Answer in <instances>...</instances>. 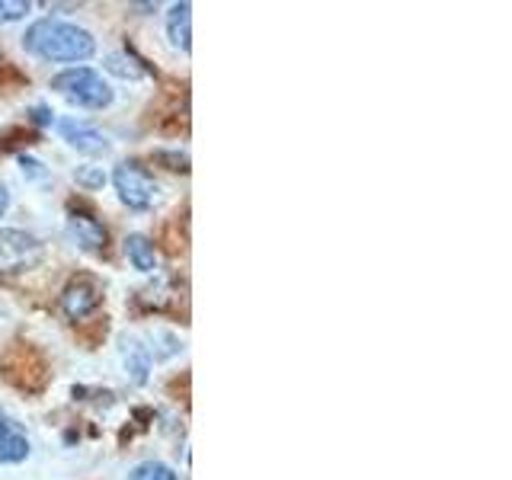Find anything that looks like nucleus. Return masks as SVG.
Segmentation results:
<instances>
[{
  "label": "nucleus",
  "mask_w": 512,
  "mask_h": 480,
  "mask_svg": "<svg viewBox=\"0 0 512 480\" xmlns=\"http://www.w3.org/2000/svg\"><path fill=\"white\" fill-rule=\"evenodd\" d=\"M122 365L125 375L135 384H144L151 378V352L148 346H141L138 340H122Z\"/></svg>",
  "instance_id": "9d476101"
},
{
  "label": "nucleus",
  "mask_w": 512,
  "mask_h": 480,
  "mask_svg": "<svg viewBox=\"0 0 512 480\" xmlns=\"http://www.w3.org/2000/svg\"><path fill=\"white\" fill-rule=\"evenodd\" d=\"M157 164H167V170H189V157L183 151H157L154 154Z\"/></svg>",
  "instance_id": "dca6fc26"
},
{
  "label": "nucleus",
  "mask_w": 512,
  "mask_h": 480,
  "mask_svg": "<svg viewBox=\"0 0 512 480\" xmlns=\"http://www.w3.org/2000/svg\"><path fill=\"white\" fill-rule=\"evenodd\" d=\"M103 301V288L96 285V279L90 276H74L61 292V311L71 320H84L90 317Z\"/></svg>",
  "instance_id": "39448f33"
},
{
  "label": "nucleus",
  "mask_w": 512,
  "mask_h": 480,
  "mask_svg": "<svg viewBox=\"0 0 512 480\" xmlns=\"http://www.w3.org/2000/svg\"><path fill=\"white\" fill-rule=\"evenodd\" d=\"M20 167H23V176H29V180H45V176H48V170L39 164L36 157H26V154H20Z\"/></svg>",
  "instance_id": "f3484780"
},
{
  "label": "nucleus",
  "mask_w": 512,
  "mask_h": 480,
  "mask_svg": "<svg viewBox=\"0 0 512 480\" xmlns=\"http://www.w3.org/2000/svg\"><path fill=\"white\" fill-rule=\"evenodd\" d=\"M125 256L138 272H154L157 269V250L151 244V237H144V234H128L125 237Z\"/></svg>",
  "instance_id": "9b49d317"
},
{
  "label": "nucleus",
  "mask_w": 512,
  "mask_h": 480,
  "mask_svg": "<svg viewBox=\"0 0 512 480\" xmlns=\"http://www.w3.org/2000/svg\"><path fill=\"white\" fill-rule=\"evenodd\" d=\"M52 90H58L64 100L80 109H106L112 103V87L103 80L100 71L93 68H68L52 77Z\"/></svg>",
  "instance_id": "f03ea898"
},
{
  "label": "nucleus",
  "mask_w": 512,
  "mask_h": 480,
  "mask_svg": "<svg viewBox=\"0 0 512 480\" xmlns=\"http://www.w3.org/2000/svg\"><path fill=\"white\" fill-rule=\"evenodd\" d=\"M58 132H61V135H64V141H68L71 148H74V151H80V154L100 157V154H106V151H109L106 135H103V132H96V128H93V125H87V122L61 119V122H58Z\"/></svg>",
  "instance_id": "423d86ee"
},
{
  "label": "nucleus",
  "mask_w": 512,
  "mask_h": 480,
  "mask_svg": "<svg viewBox=\"0 0 512 480\" xmlns=\"http://www.w3.org/2000/svg\"><path fill=\"white\" fill-rule=\"evenodd\" d=\"M74 180H77V186H84L87 192H93V189H103L106 186V173H103V167L84 164V167L74 170Z\"/></svg>",
  "instance_id": "4468645a"
},
{
  "label": "nucleus",
  "mask_w": 512,
  "mask_h": 480,
  "mask_svg": "<svg viewBox=\"0 0 512 480\" xmlns=\"http://www.w3.org/2000/svg\"><path fill=\"white\" fill-rule=\"evenodd\" d=\"M68 234H71L74 244L80 250H87V253H100L106 247V228H103V221H96V215H90V212H74V208H71V215H68Z\"/></svg>",
  "instance_id": "0eeeda50"
},
{
  "label": "nucleus",
  "mask_w": 512,
  "mask_h": 480,
  "mask_svg": "<svg viewBox=\"0 0 512 480\" xmlns=\"http://www.w3.org/2000/svg\"><path fill=\"white\" fill-rule=\"evenodd\" d=\"M10 208V192H7V186L0 183V218H4V212Z\"/></svg>",
  "instance_id": "6ab92c4d"
},
{
  "label": "nucleus",
  "mask_w": 512,
  "mask_h": 480,
  "mask_svg": "<svg viewBox=\"0 0 512 480\" xmlns=\"http://www.w3.org/2000/svg\"><path fill=\"white\" fill-rule=\"evenodd\" d=\"M29 116H32V122H39V125H52L55 122V112L48 106H32Z\"/></svg>",
  "instance_id": "a211bd4d"
},
{
  "label": "nucleus",
  "mask_w": 512,
  "mask_h": 480,
  "mask_svg": "<svg viewBox=\"0 0 512 480\" xmlns=\"http://www.w3.org/2000/svg\"><path fill=\"white\" fill-rule=\"evenodd\" d=\"M112 183H116L119 199L128 208H135V212H148L157 199V183L138 160H122V164L112 170Z\"/></svg>",
  "instance_id": "20e7f679"
},
{
  "label": "nucleus",
  "mask_w": 512,
  "mask_h": 480,
  "mask_svg": "<svg viewBox=\"0 0 512 480\" xmlns=\"http://www.w3.org/2000/svg\"><path fill=\"white\" fill-rule=\"evenodd\" d=\"M106 71L122 77V80H141L144 74H148V68H144V64L132 52H112V55H106Z\"/></svg>",
  "instance_id": "f8f14e48"
},
{
  "label": "nucleus",
  "mask_w": 512,
  "mask_h": 480,
  "mask_svg": "<svg viewBox=\"0 0 512 480\" xmlns=\"http://www.w3.org/2000/svg\"><path fill=\"white\" fill-rule=\"evenodd\" d=\"M29 10H32V4H26V0H0V23L23 20Z\"/></svg>",
  "instance_id": "2eb2a0df"
},
{
  "label": "nucleus",
  "mask_w": 512,
  "mask_h": 480,
  "mask_svg": "<svg viewBox=\"0 0 512 480\" xmlns=\"http://www.w3.org/2000/svg\"><path fill=\"white\" fill-rule=\"evenodd\" d=\"M125 480H180V474H176L164 461H141L128 471Z\"/></svg>",
  "instance_id": "ddd939ff"
},
{
  "label": "nucleus",
  "mask_w": 512,
  "mask_h": 480,
  "mask_svg": "<svg viewBox=\"0 0 512 480\" xmlns=\"http://www.w3.org/2000/svg\"><path fill=\"white\" fill-rule=\"evenodd\" d=\"M42 260H45V247L36 234L16 231V228H0V276L36 269Z\"/></svg>",
  "instance_id": "7ed1b4c3"
},
{
  "label": "nucleus",
  "mask_w": 512,
  "mask_h": 480,
  "mask_svg": "<svg viewBox=\"0 0 512 480\" xmlns=\"http://www.w3.org/2000/svg\"><path fill=\"white\" fill-rule=\"evenodd\" d=\"M32 452L29 436L16 426L10 416L0 413V464H20Z\"/></svg>",
  "instance_id": "6e6552de"
},
{
  "label": "nucleus",
  "mask_w": 512,
  "mask_h": 480,
  "mask_svg": "<svg viewBox=\"0 0 512 480\" xmlns=\"http://www.w3.org/2000/svg\"><path fill=\"white\" fill-rule=\"evenodd\" d=\"M167 36L170 45L180 48V52H189L192 48V4H173L167 10Z\"/></svg>",
  "instance_id": "1a4fd4ad"
},
{
  "label": "nucleus",
  "mask_w": 512,
  "mask_h": 480,
  "mask_svg": "<svg viewBox=\"0 0 512 480\" xmlns=\"http://www.w3.org/2000/svg\"><path fill=\"white\" fill-rule=\"evenodd\" d=\"M23 45L29 55H36L42 61H61V64H77L87 61L96 52V42L87 29H80L77 23L68 20H36L23 36Z\"/></svg>",
  "instance_id": "f257e3e1"
}]
</instances>
